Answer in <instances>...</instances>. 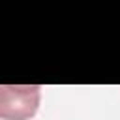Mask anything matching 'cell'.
<instances>
[{"label":"cell","instance_id":"6da1fadb","mask_svg":"<svg viewBox=\"0 0 120 120\" xmlns=\"http://www.w3.org/2000/svg\"><path fill=\"white\" fill-rule=\"evenodd\" d=\"M41 88L38 84H2L0 86V118L28 120L39 107Z\"/></svg>","mask_w":120,"mask_h":120}]
</instances>
